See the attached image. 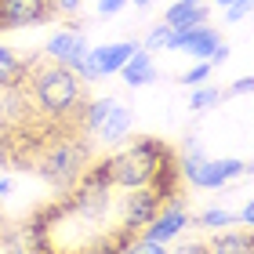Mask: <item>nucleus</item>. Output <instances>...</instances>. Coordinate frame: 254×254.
<instances>
[{"instance_id": "obj_28", "label": "nucleus", "mask_w": 254, "mask_h": 254, "mask_svg": "<svg viewBox=\"0 0 254 254\" xmlns=\"http://www.w3.org/2000/svg\"><path fill=\"white\" fill-rule=\"evenodd\" d=\"M127 4H134V7H149L153 0H127Z\"/></svg>"}, {"instance_id": "obj_5", "label": "nucleus", "mask_w": 254, "mask_h": 254, "mask_svg": "<svg viewBox=\"0 0 254 254\" xmlns=\"http://www.w3.org/2000/svg\"><path fill=\"white\" fill-rule=\"evenodd\" d=\"M186 225H189V214H186V207H182V200H171L160 207V214L149 222L142 233H138V240H145V244H171L175 236L186 233Z\"/></svg>"}, {"instance_id": "obj_26", "label": "nucleus", "mask_w": 254, "mask_h": 254, "mask_svg": "<svg viewBox=\"0 0 254 254\" xmlns=\"http://www.w3.org/2000/svg\"><path fill=\"white\" fill-rule=\"evenodd\" d=\"M225 59H229V44L222 40V44H218V48L211 51V59H207V62H211V65H218V62H225Z\"/></svg>"}, {"instance_id": "obj_15", "label": "nucleus", "mask_w": 254, "mask_h": 254, "mask_svg": "<svg viewBox=\"0 0 254 254\" xmlns=\"http://www.w3.org/2000/svg\"><path fill=\"white\" fill-rule=\"evenodd\" d=\"M171 37H175V29L160 22V26H153V29L145 33L142 48H145V51H171Z\"/></svg>"}, {"instance_id": "obj_27", "label": "nucleus", "mask_w": 254, "mask_h": 254, "mask_svg": "<svg viewBox=\"0 0 254 254\" xmlns=\"http://www.w3.org/2000/svg\"><path fill=\"white\" fill-rule=\"evenodd\" d=\"M7 192H11V178L0 175V196H7Z\"/></svg>"}, {"instance_id": "obj_16", "label": "nucleus", "mask_w": 254, "mask_h": 254, "mask_svg": "<svg viewBox=\"0 0 254 254\" xmlns=\"http://www.w3.org/2000/svg\"><path fill=\"white\" fill-rule=\"evenodd\" d=\"M218 102H222V91H218V87H207V84H200V87H192L189 109H192V113H203V109L218 106Z\"/></svg>"}, {"instance_id": "obj_18", "label": "nucleus", "mask_w": 254, "mask_h": 254, "mask_svg": "<svg viewBox=\"0 0 254 254\" xmlns=\"http://www.w3.org/2000/svg\"><path fill=\"white\" fill-rule=\"evenodd\" d=\"M222 11H225V22H244L247 15H254V0H233Z\"/></svg>"}, {"instance_id": "obj_9", "label": "nucleus", "mask_w": 254, "mask_h": 254, "mask_svg": "<svg viewBox=\"0 0 254 254\" xmlns=\"http://www.w3.org/2000/svg\"><path fill=\"white\" fill-rule=\"evenodd\" d=\"M203 18H207V4L203 0H175V4L164 11V26H171L175 33L203 26Z\"/></svg>"}, {"instance_id": "obj_11", "label": "nucleus", "mask_w": 254, "mask_h": 254, "mask_svg": "<svg viewBox=\"0 0 254 254\" xmlns=\"http://www.w3.org/2000/svg\"><path fill=\"white\" fill-rule=\"evenodd\" d=\"M207 247L211 254H254V229H218Z\"/></svg>"}, {"instance_id": "obj_4", "label": "nucleus", "mask_w": 254, "mask_h": 254, "mask_svg": "<svg viewBox=\"0 0 254 254\" xmlns=\"http://www.w3.org/2000/svg\"><path fill=\"white\" fill-rule=\"evenodd\" d=\"M51 15H55L51 0H0V33L4 29L44 26Z\"/></svg>"}, {"instance_id": "obj_10", "label": "nucleus", "mask_w": 254, "mask_h": 254, "mask_svg": "<svg viewBox=\"0 0 254 254\" xmlns=\"http://www.w3.org/2000/svg\"><path fill=\"white\" fill-rule=\"evenodd\" d=\"M120 76H124V84H127V87H149V84L156 80V62H153V51L138 48V51L131 55V59L124 62Z\"/></svg>"}, {"instance_id": "obj_25", "label": "nucleus", "mask_w": 254, "mask_h": 254, "mask_svg": "<svg viewBox=\"0 0 254 254\" xmlns=\"http://www.w3.org/2000/svg\"><path fill=\"white\" fill-rule=\"evenodd\" d=\"M0 164H11V142H7L4 127H0Z\"/></svg>"}, {"instance_id": "obj_13", "label": "nucleus", "mask_w": 254, "mask_h": 254, "mask_svg": "<svg viewBox=\"0 0 254 254\" xmlns=\"http://www.w3.org/2000/svg\"><path fill=\"white\" fill-rule=\"evenodd\" d=\"M26 80V59H18L7 44H0V91L18 87Z\"/></svg>"}, {"instance_id": "obj_21", "label": "nucleus", "mask_w": 254, "mask_h": 254, "mask_svg": "<svg viewBox=\"0 0 254 254\" xmlns=\"http://www.w3.org/2000/svg\"><path fill=\"white\" fill-rule=\"evenodd\" d=\"M167 254H211V247H207V244H200V240H186V244L171 247Z\"/></svg>"}, {"instance_id": "obj_19", "label": "nucleus", "mask_w": 254, "mask_h": 254, "mask_svg": "<svg viewBox=\"0 0 254 254\" xmlns=\"http://www.w3.org/2000/svg\"><path fill=\"white\" fill-rule=\"evenodd\" d=\"M225 95H229V98H236V95H254V76H240L236 84L225 87Z\"/></svg>"}, {"instance_id": "obj_20", "label": "nucleus", "mask_w": 254, "mask_h": 254, "mask_svg": "<svg viewBox=\"0 0 254 254\" xmlns=\"http://www.w3.org/2000/svg\"><path fill=\"white\" fill-rule=\"evenodd\" d=\"M124 254H167V247H164V244H145V240H134Z\"/></svg>"}, {"instance_id": "obj_23", "label": "nucleus", "mask_w": 254, "mask_h": 254, "mask_svg": "<svg viewBox=\"0 0 254 254\" xmlns=\"http://www.w3.org/2000/svg\"><path fill=\"white\" fill-rule=\"evenodd\" d=\"M51 4H55V11H62V15H76L84 0H51Z\"/></svg>"}, {"instance_id": "obj_24", "label": "nucleus", "mask_w": 254, "mask_h": 254, "mask_svg": "<svg viewBox=\"0 0 254 254\" xmlns=\"http://www.w3.org/2000/svg\"><path fill=\"white\" fill-rule=\"evenodd\" d=\"M236 222H244L247 229H254V200H247L244 207H240V214H236Z\"/></svg>"}, {"instance_id": "obj_3", "label": "nucleus", "mask_w": 254, "mask_h": 254, "mask_svg": "<svg viewBox=\"0 0 254 254\" xmlns=\"http://www.w3.org/2000/svg\"><path fill=\"white\" fill-rule=\"evenodd\" d=\"M160 207H164V196H160L153 186H142V189H127L124 200L117 207V222L127 229V233H142V229L153 222L160 214Z\"/></svg>"}, {"instance_id": "obj_8", "label": "nucleus", "mask_w": 254, "mask_h": 254, "mask_svg": "<svg viewBox=\"0 0 254 254\" xmlns=\"http://www.w3.org/2000/svg\"><path fill=\"white\" fill-rule=\"evenodd\" d=\"M142 48L138 40H117V44H102V48H91L87 51V62H91V69L98 73V80L102 76H113V73H120L124 69V62L131 59V55Z\"/></svg>"}, {"instance_id": "obj_12", "label": "nucleus", "mask_w": 254, "mask_h": 254, "mask_svg": "<svg viewBox=\"0 0 254 254\" xmlns=\"http://www.w3.org/2000/svg\"><path fill=\"white\" fill-rule=\"evenodd\" d=\"M131 124H134V113L117 102V106L109 109V117L102 120V127H98V134H95V138H102V142H120V138H127Z\"/></svg>"}, {"instance_id": "obj_17", "label": "nucleus", "mask_w": 254, "mask_h": 254, "mask_svg": "<svg viewBox=\"0 0 254 254\" xmlns=\"http://www.w3.org/2000/svg\"><path fill=\"white\" fill-rule=\"evenodd\" d=\"M211 62H196V65H189L186 73L178 76V84H186V87H200V84H207V76H211Z\"/></svg>"}, {"instance_id": "obj_14", "label": "nucleus", "mask_w": 254, "mask_h": 254, "mask_svg": "<svg viewBox=\"0 0 254 254\" xmlns=\"http://www.w3.org/2000/svg\"><path fill=\"white\" fill-rule=\"evenodd\" d=\"M233 222H236V214L225 211V207H207V211L196 218V225H203V229H229Z\"/></svg>"}, {"instance_id": "obj_1", "label": "nucleus", "mask_w": 254, "mask_h": 254, "mask_svg": "<svg viewBox=\"0 0 254 254\" xmlns=\"http://www.w3.org/2000/svg\"><path fill=\"white\" fill-rule=\"evenodd\" d=\"M22 84H26L40 120L62 124V127H80L87 98H84V80L69 65L51 62L48 55H37V59L26 62V80Z\"/></svg>"}, {"instance_id": "obj_22", "label": "nucleus", "mask_w": 254, "mask_h": 254, "mask_svg": "<svg viewBox=\"0 0 254 254\" xmlns=\"http://www.w3.org/2000/svg\"><path fill=\"white\" fill-rule=\"evenodd\" d=\"M127 7V0H98V15H117Z\"/></svg>"}, {"instance_id": "obj_2", "label": "nucleus", "mask_w": 254, "mask_h": 254, "mask_svg": "<svg viewBox=\"0 0 254 254\" xmlns=\"http://www.w3.org/2000/svg\"><path fill=\"white\" fill-rule=\"evenodd\" d=\"M175 149L160 138H142V142L120 149L106 160H98V167L106 171V178L113 182L117 189H142V186H153L156 175L164 171L167 164H175Z\"/></svg>"}, {"instance_id": "obj_29", "label": "nucleus", "mask_w": 254, "mask_h": 254, "mask_svg": "<svg viewBox=\"0 0 254 254\" xmlns=\"http://www.w3.org/2000/svg\"><path fill=\"white\" fill-rule=\"evenodd\" d=\"M214 4H218V7H229V4H233V0H214Z\"/></svg>"}, {"instance_id": "obj_6", "label": "nucleus", "mask_w": 254, "mask_h": 254, "mask_svg": "<svg viewBox=\"0 0 254 254\" xmlns=\"http://www.w3.org/2000/svg\"><path fill=\"white\" fill-rule=\"evenodd\" d=\"M87 51H91V44H87V37L80 29H59V33L48 37V44H44V55H48L51 62L69 65V69H73L76 62H84Z\"/></svg>"}, {"instance_id": "obj_7", "label": "nucleus", "mask_w": 254, "mask_h": 254, "mask_svg": "<svg viewBox=\"0 0 254 254\" xmlns=\"http://www.w3.org/2000/svg\"><path fill=\"white\" fill-rule=\"evenodd\" d=\"M218 44H222V37L203 22V26H192V29L175 33V37H171V51H182V55H192L196 62H207Z\"/></svg>"}]
</instances>
